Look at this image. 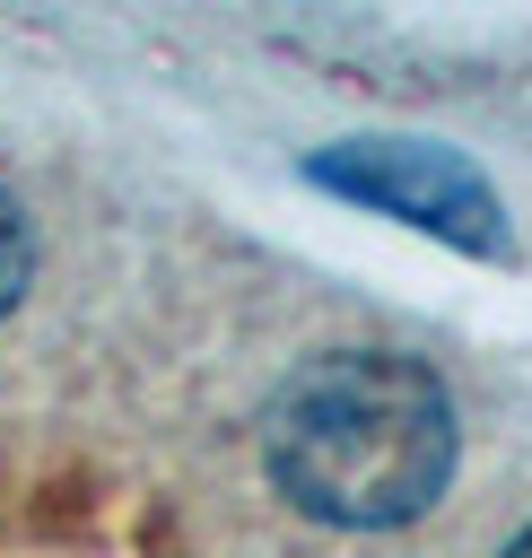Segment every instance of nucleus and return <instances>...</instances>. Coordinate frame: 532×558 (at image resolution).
<instances>
[{
    "mask_svg": "<svg viewBox=\"0 0 532 558\" xmlns=\"http://www.w3.org/2000/svg\"><path fill=\"white\" fill-rule=\"evenodd\" d=\"M462 453L454 392L401 349H323L262 410V462L279 497L340 532L419 523Z\"/></svg>",
    "mask_w": 532,
    "mask_h": 558,
    "instance_id": "nucleus-1",
    "label": "nucleus"
},
{
    "mask_svg": "<svg viewBox=\"0 0 532 558\" xmlns=\"http://www.w3.org/2000/svg\"><path fill=\"white\" fill-rule=\"evenodd\" d=\"M26 279H35V227H26V209L0 192V314L26 296Z\"/></svg>",
    "mask_w": 532,
    "mask_h": 558,
    "instance_id": "nucleus-3",
    "label": "nucleus"
},
{
    "mask_svg": "<svg viewBox=\"0 0 532 558\" xmlns=\"http://www.w3.org/2000/svg\"><path fill=\"white\" fill-rule=\"evenodd\" d=\"M305 174L340 201H366L384 218H410L427 227L436 244H462V253H506V201L488 192L480 166H462L454 148L436 140H340L323 157H305Z\"/></svg>",
    "mask_w": 532,
    "mask_h": 558,
    "instance_id": "nucleus-2",
    "label": "nucleus"
},
{
    "mask_svg": "<svg viewBox=\"0 0 532 558\" xmlns=\"http://www.w3.org/2000/svg\"><path fill=\"white\" fill-rule=\"evenodd\" d=\"M506 558H532V532H515V541H506Z\"/></svg>",
    "mask_w": 532,
    "mask_h": 558,
    "instance_id": "nucleus-4",
    "label": "nucleus"
}]
</instances>
